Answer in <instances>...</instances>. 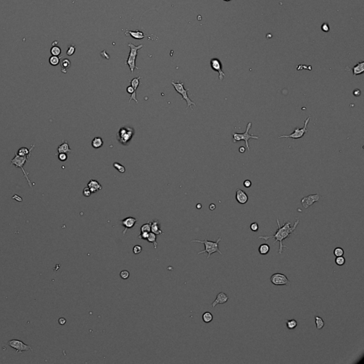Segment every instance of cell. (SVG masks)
Listing matches in <instances>:
<instances>
[{
    "instance_id": "cell-1",
    "label": "cell",
    "mask_w": 364,
    "mask_h": 364,
    "mask_svg": "<svg viewBox=\"0 0 364 364\" xmlns=\"http://www.w3.org/2000/svg\"><path fill=\"white\" fill-rule=\"evenodd\" d=\"M299 223V219L297 218L296 221L294 223L293 226H291V222L287 221L286 220L285 222L284 223L283 226H280V220H279L278 218H277V230L276 231V233H274V235H272V236H259L258 238L259 239H262L264 241H265L266 242H268V240L270 238H273V239H275L274 241V244H275L277 242L280 243V247H279V254L281 255L282 254V253L284 252V247L285 248H287V246L284 245H283L282 242L285 240H287V238H288L291 235H292V233H294L295 230L296 229L297 227L298 224Z\"/></svg>"
},
{
    "instance_id": "cell-2",
    "label": "cell",
    "mask_w": 364,
    "mask_h": 364,
    "mask_svg": "<svg viewBox=\"0 0 364 364\" xmlns=\"http://www.w3.org/2000/svg\"><path fill=\"white\" fill-rule=\"evenodd\" d=\"M220 241H221V238L219 237L216 242H213V241H209L207 239H205L204 241L194 240V241H191V243H203V244L204 245V246H205V250L198 253V255L202 254V253H208V256H207V258H209L210 256L211 255V254H213V253H218L219 254L223 255V253H222L220 251V250H219V247H218L219 243H220Z\"/></svg>"
},
{
    "instance_id": "cell-3",
    "label": "cell",
    "mask_w": 364,
    "mask_h": 364,
    "mask_svg": "<svg viewBox=\"0 0 364 364\" xmlns=\"http://www.w3.org/2000/svg\"><path fill=\"white\" fill-rule=\"evenodd\" d=\"M128 46H129V49H130V51H129V56H128V59L127 60V62L125 64H126V65H128L129 69H130L131 73H133L135 68H137V69H140V68H139L136 65V59H137V54H138L139 50L142 49L143 45L142 44H140V45L138 46H135V44H132V43H129V44H128Z\"/></svg>"
},
{
    "instance_id": "cell-4",
    "label": "cell",
    "mask_w": 364,
    "mask_h": 364,
    "mask_svg": "<svg viewBox=\"0 0 364 364\" xmlns=\"http://www.w3.org/2000/svg\"><path fill=\"white\" fill-rule=\"evenodd\" d=\"M26 162H29V156H21L16 153L15 156H14V157L11 160V165H14V166L18 167V168H20L22 170L23 174H24V178L26 179L29 186H30L31 188H32L33 186L35 185V183H33L31 181L30 179H29V173L26 172V171L24 169V166L25 164H26Z\"/></svg>"
},
{
    "instance_id": "cell-5",
    "label": "cell",
    "mask_w": 364,
    "mask_h": 364,
    "mask_svg": "<svg viewBox=\"0 0 364 364\" xmlns=\"http://www.w3.org/2000/svg\"><path fill=\"white\" fill-rule=\"evenodd\" d=\"M251 126H252V122H248V124L247 125V127H246L245 132H243V133H236V132H234V133L233 134V142L234 143H236L237 142L241 141V140L245 141L246 148L247 149V150H248L249 152L250 151V146H249V143H248L249 140H250V139H255V140H258V139L260 138V137L254 136V135L249 133V131H250V128H251Z\"/></svg>"
},
{
    "instance_id": "cell-6",
    "label": "cell",
    "mask_w": 364,
    "mask_h": 364,
    "mask_svg": "<svg viewBox=\"0 0 364 364\" xmlns=\"http://www.w3.org/2000/svg\"><path fill=\"white\" fill-rule=\"evenodd\" d=\"M171 85L174 86V88H175L176 91H177L178 93H179L180 95H182V98L183 100H185L186 101V103H187V108L189 107H191V109L192 110V105H194V106H196V103L194 102L191 100L190 98H189V95H188V92H189V89H185L184 88V83L181 81H178V82H175L174 80L171 81Z\"/></svg>"
},
{
    "instance_id": "cell-7",
    "label": "cell",
    "mask_w": 364,
    "mask_h": 364,
    "mask_svg": "<svg viewBox=\"0 0 364 364\" xmlns=\"http://www.w3.org/2000/svg\"><path fill=\"white\" fill-rule=\"evenodd\" d=\"M135 135V130L129 127H123L117 133V140L123 145H127Z\"/></svg>"
},
{
    "instance_id": "cell-8",
    "label": "cell",
    "mask_w": 364,
    "mask_h": 364,
    "mask_svg": "<svg viewBox=\"0 0 364 364\" xmlns=\"http://www.w3.org/2000/svg\"><path fill=\"white\" fill-rule=\"evenodd\" d=\"M310 119H311V117L309 116L307 119L305 120L304 121V127L300 128V127H296L295 128V131L292 132V134L289 135H280L278 137V138H292L294 139V140H297V139H300L302 137H303L304 136L305 134H307L308 132V129H307V125H308Z\"/></svg>"
},
{
    "instance_id": "cell-9",
    "label": "cell",
    "mask_w": 364,
    "mask_h": 364,
    "mask_svg": "<svg viewBox=\"0 0 364 364\" xmlns=\"http://www.w3.org/2000/svg\"><path fill=\"white\" fill-rule=\"evenodd\" d=\"M270 282L274 285H289L290 281L286 275L282 273H274L270 277Z\"/></svg>"
},
{
    "instance_id": "cell-10",
    "label": "cell",
    "mask_w": 364,
    "mask_h": 364,
    "mask_svg": "<svg viewBox=\"0 0 364 364\" xmlns=\"http://www.w3.org/2000/svg\"><path fill=\"white\" fill-rule=\"evenodd\" d=\"M7 345L9 346L11 348H15L17 353H22L23 351H28L29 350L33 351L30 346L26 345V344H24L23 341H19V340L17 339L10 340L7 343Z\"/></svg>"
},
{
    "instance_id": "cell-11",
    "label": "cell",
    "mask_w": 364,
    "mask_h": 364,
    "mask_svg": "<svg viewBox=\"0 0 364 364\" xmlns=\"http://www.w3.org/2000/svg\"><path fill=\"white\" fill-rule=\"evenodd\" d=\"M210 65H211V68L214 71L218 73L219 74V80H223L224 77H226V74L223 71V65L222 63L218 59H212L210 61Z\"/></svg>"
},
{
    "instance_id": "cell-12",
    "label": "cell",
    "mask_w": 364,
    "mask_h": 364,
    "mask_svg": "<svg viewBox=\"0 0 364 364\" xmlns=\"http://www.w3.org/2000/svg\"><path fill=\"white\" fill-rule=\"evenodd\" d=\"M319 198H320V196L319 194H311L304 197L301 200V203H302L303 208L307 209L309 207L313 205L314 203L319 201Z\"/></svg>"
},
{
    "instance_id": "cell-13",
    "label": "cell",
    "mask_w": 364,
    "mask_h": 364,
    "mask_svg": "<svg viewBox=\"0 0 364 364\" xmlns=\"http://www.w3.org/2000/svg\"><path fill=\"white\" fill-rule=\"evenodd\" d=\"M137 221V220L135 218L131 217V216L127 217L121 220L122 225L124 226V227H125V230L122 231V234H123V235H125L128 229H131V228H133L134 226H135V224H136Z\"/></svg>"
},
{
    "instance_id": "cell-14",
    "label": "cell",
    "mask_w": 364,
    "mask_h": 364,
    "mask_svg": "<svg viewBox=\"0 0 364 364\" xmlns=\"http://www.w3.org/2000/svg\"><path fill=\"white\" fill-rule=\"evenodd\" d=\"M235 199L240 204H245L248 201V196L242 189H237L235 192Z\"/></svg>"
},
{
    "instance_id": "cell-15",
    "label": "cell",
    "mask_w": 364,
    "mask_h": 364,
    "mask_svg": "<svg viewBox=\"0 0 364 364\" xmlns=\"http://www.w3.org/2000/svg\"><path fill=\"white\" fill-rule=\"evenodd\" d=\"M228 296L226 294H225L224 292H220L217 295V297H216V299L213 301V302L212 303V307H216V305L218 304H225L228 302Z\"/></svg>"
},
{
    "instance_id": "cell-16",
    "label": "cell",
    "mask_w": 364,
    "mask_h": 364,
    "mask_svg": "<svg viewBox=\"0 0 364 364\" xmlns=\"http://www.w3.org/2000/svg\"><path fill=\"white\" fill-rule=\"evenodd\" d=\"M88 187L90 189L91 191V193H96L98 191H100L102 189V186L100 183L98 181L94 179H90L88 183Z\"/></svg>"
},
{
    "instance_id": "cell-17",
    "label": "cell",
    "mask_w": 364,
    "mask_h": 364,
    "mask_svg": "<svg viewBox=\"0 0 364 364\" xmlns=\"http://www.w3.org/2000/svg\"><path fill=\"white\" fill-rule=\"evenodd\" d=\"M129 34L133 38L135 39H143L145 37H149V38H151V36H149V35H145L142 31H129V30H127L125 34Z\"/></svg>"
},
{
    "instance_id": "cell-18",
    "label": "cell",
    "mask_w": 364,
    "mask_h": 364,
    "mask_svg": "<svg viewBox=\"0 0 364 364\" xmlns=\"http://www.w3.org/2000/svg\"><path fill=\"white\" fill-rule=\"evenodd\" d=\"M150 223H151V232L152 233L156 234V235H161V234H164V233L162 232V231L160 228V223L159 222V220H152V222H150Z\"/></svg>"
},
{
    "instance_id": "cell-19",
    "label": "cell",
    "mask_w": 364,
    "mask_h": 364,
    "mask_svg": "<svg viewBox=\"0 0 364 364\" xmlns=\"http://www.w3.org/2000/svg\"><path fill=\"white\" fill-rule=\"evenodd\" d=\"M352 71H353V75L356 76L358 75H361L364 72V61H361V62H359L353 68H352Z\"/></svg>"
},
{
    "instance_id": "cell-20",
    "label": "cell",
    "mask_w": 364,
    "mask_h": 364,
    "mask_svg": "<svg viewBox=\"0 0 364 364\" xmlns=\"http://www.w3.org/2000/svg\"><path fill=\"white\" fill-rule=\"evenodd\" d=\"M34 147H35V144H33L29 150L28 148H26V147H21V148L18 150V152H16V154L21 156H29V157H30L31 154V152H32V150H34Z\"/></svg>"
},
{
    "instance_id": "cell-21",
    "label": "cell",
    "mask_w": 364,
    "mask_h": 364,
    "mask_svg": "<svg viewBox=\"0 0 364 364\" xmlns=\"http://www.w3.org/2000/svg\"><path fill=\"white\" fill-rule=\"evenodd\" d=\"M57 151L59 153H65V154H68L70 153V152H71V150L70 149L69 144H68V142L64 140V141L63 142L62 144L59 146Z\"/></svg>"
},
{
    "instance_id": "cell-22",
    "label": "cell",
    "mask_w": 364,
    "mask_h": 364,
    "mask_svg": "<svg viewBox=\"0 0 364 364\" xmlns=\"http://www.w3.org/2000/svg\"><path fill=\"white\" fill-rule=\"evenodd\" d=\"M270 250V247L268 243H264V244H261L260 245L259 248H258V251H259V253L262 255H265L268 254Z\"/></svg>"
},
{
    "instance_id": "cell-23",
    "label": "cell",
    "mask_w": 364,
    "mask_h": 364,
    "mask_svg": "<svg viewBox=\"0 0 364 364\" xmlns=\"http://www.w3.org/2000/svg\"><path fill=\"white\" fill-rule=\"evenodd\" d=\"M103 145V140L101 137H97L92 140V147L94 149H99L102 147Z\"/></svg>"
},
{
    "instance_id": "cell-24",
    "label": "cell",
    "mask_w": 364,
    "mask_h": 364,
    "mask_svg": "<svg viewBox=\"0 0 364 364\" xmlns=\"http://www.w3.org/2000/svg\"><path fill=\"white\" fill-rule=\"evenodd\" d=\"M71 61H70L69 59H64L63 60L61 61V68H62V70H61V71H62L63 73H65L67 72V69H68V68H69L70 67H71Z\"/></svg>"
},
{
    "instance_id": "cell-25",
    "label": "cell",
    "mask_w": 364,
    "mask_h": 364,
    "mask_svg": "<svg viewBox=\"0 0 364 364\" xmlns=\"http://www.w3.org/2000/svg\"><path fill=\"white\" fill-rule=\"evenodd\" d=\"M147 241H148L149 243H152V244L154 245V249L157 248V243H156V234L150 232L149 233V235H148V238H147Z\"/></svg>"
},
{
    "instance_id": "cell-26",
    "label": "cell",
    "mask_w": 364,
    "mask_h": 364,
    "mask_svg": "<svg viewBox=\"0 0 364 364\" xmlns=\"http://www.w3.org/2000/svg\"><path fill=\"white\" fill-rule=\"evenodd\" d=\"M315 323H316L317 329H318V330H322L325 325V323L324 322L323 319L321 318L320 317H318V316H315Z\"/></svg>"
},
{
    "instance_id": "cell-27",
    "label": "cell",
    "mask_w": 364,
    "mask_h": 364,
    "mask_svg": "<svg viewBox=\"0 0 364 364\" xmlns=\"http://www.w3.org/2000/svg\"><path fill=\"white\" fill-rule=\"evenodd\" d=\"M202 318H203V321H204L205 323L208 324V323H210L211 322H212L213 317V314H211V312H209V311H206V312H205L204 314H203Z\"/></svg>"
},
{
    "instance_id": "cell-28",
    "label": "cell",
    "mask_w": 364,
    "mask_h": 364,
    "mask_svg": "<svg viewBox=\"0 0 364 364\" xmlns=\"http://www.w3.org/2000/svg\"><path fill=\"white\" fill-rule=\"evenodd\" d=\"M142 78L141 76H140V77L135 78H133L132 80H130L131 86H132V87L134 88V89H135V91L136 92H137V89L138 88L139 86H140V85L141 84V83H140V78Z\"/></svg>"
},
{
    "instance_id": "cell-29",
    "label": "cell",
    "mask_w": 364,
    "mask_h": 364,
    "mask_svg": "<svg viewBox=\"0 0 364 364\" xmlns=\"http://www.w3.org/2000/svg\"><path fill=\"white\" fill-rule=\"evenodd\" d=\"M297 326V322L295 319H290L287 321V327L289 330L295 329Z\"/></svg>"
},
{
    "instance_id": "cell-30",
    "label": "cell",
    "mask_w": 364,
    "mask_h": 364,
    "mask_svg": "<svg viewBox=\"0 0 364 364\" xmlns=\"http://www.w3.org/2000/svg\"><path fill=\"white\" fill-rule=\"evenodd\" d=\"M59 63H60V58L58 57V56H52L49 59V63L51 65H53V66L58 65L59 64Z\"/></svg>"
},
{
    "instance_id": "cell-31",
    "label": "cell",
    "mask_w": 364,
    "mask_h": 364,
    "mask_svg": "<svg viewBox=\"0 0 364 364\" xmlns=\"http://www.w3.org/2000/svg\"><path fill=\"white\" fill-rule=\"evenodd\" d=\"M51 53L52 56H59V55L61 53V48L57 46H53V47L51 49Z\"/></svg>"
},
{
    "instance_id": "cell-32",
    "label": "cell",
    "mask_w": 364,
    "mask_h": 364,
    "mask_svg": "<svg viewBox=\"0 0 364 364\" xmlns=\"http://www.w3.org/2000/svg\"><path fill=\"white\" fill-rule=\"evenodd\" d=\"M142 232H151V223H150V221H148V223H145V224L141 226V233Z\"/></svg>"
},
{
    "instance_id": "cell-33",
    "label": "cell",
    "mask_w": 364,
    "mask_h": 364,
    "mask_svg": "<svg viewBox=\"0 0 364 364\" xmlns=\"http://www.w3.org/2000/svg\"><path fill=\"white\" fill-rule=\"evenodd\" d=\"M344 254V249L340 247H336L334 250V255L335 257H339V256H343Z\"/></svg>"
},
{
    "instance_id": "cell-34",
    "label": "cell",
    "mask_w": 364,
    "mask_h": 364,
    "mask_svg": "<svg viewBox=\"0 0 364 364\" xmlns=\"http://www.w3.org/2000/svg\"><path fill=\"white\" fill-rule=\"evenodd\" d=\"M346 259L343 256H339V257H336L335 258V263L338 266H342L345 264Z\"/></svg>"
},
{
    "instance_id": "cell-35",
    "label": "cell",
    "mask_w": 364,
    "mask_h": 364,
    "mask_svg": "<svg viewBox=\"0 0 364 364\" xmlns=\"http://www.w3.org/2000/svg\"><path fill=\"white\" fill-rule=\"evenodd\" d=\"M113 166H114V168L116 169L119 172L121 173V174H123V173L125 172V166H122V165L120 164H119L118 162H115V163L113 164Z\"/></svg>"
},
{
    "instance_id": "cell-36",
    "label": "cell",
    "mask_w": 364,
    "mask_h": 364,
    "mask_svg": "<svg viewBox=\"0 0 364 364\" xmlns=\"http://www.w3.org/2000/svg\"><path fill=\"white\" fill-rule=\"evenodd\" d=\"M120 276L123 280H127L129 277V272L127 270H122L120 273Z\"/></svg>"
},
{
    "instance_id": "cell-37",
    "label": "cell",
    "mask_w": 364,
    "mask_h": 364,
    "mask_svg": "<svg viewBox=\"0 0 364 364\" xmlns=\"http://www.w3.org/2000/svg\"><path fill=\"white\" fill-rule=\"evenodd\" d=\"M75 46L73 45L69 46V47H68V50H67L66 51V54L68 55V56H72V55L75 53Z\"/></svg>"
},
{
    "instance_id": "cell-38",
    "label": "cell",
    "mask_w": 364,
    "mask_h": 364,
    "mask_svg": "<svg viewBox=\"0 0 364 364\" xmlns=\"http://www.w3.org/2000/svg\"><path fill=\"white\" fill-rule=\"evenodd\" d=\"M142 251V246L138 245H137L134 246V247H133V253H134V254L138 255V254H140V253H141Z\"/></svg>"
},
{
    "instance_id": "cell-39",
    "label": "cell",
    "mask_w": 364,
    "mask_h": 364,
    "mask_svg": "<svg viewBox=\"0 0 364 364\" xmlns=\"http://www.w3.org/2000/svg\"><path fill=\"white\" fill-rule=\"evenodd\" d=\"M250 230L253 232H257L258 230H259V225L257 224V223L254 222V223H252L250 226Z\"/></svg>"
},
{
    "instance_id": "cell-40",
    "label": "cell",
    "mask_w": 364,
    "mask_h": 364,
    "mask_svg": "<svg viewBox=\"0 0 364 364\" xmlns=\"http://www.w3.org/2000/svg\"><path fill=\"white\" fill-rule=\"evenodd\" d=\"M58 158H59V160L61 161V162H65L68 159V155L65 153H59Z\"/></svg>"
},
{
    "instance_id": "cell-41",
    "label": "cell",
    "mask_w": 364,
    "mask_h": 364,
    "mask_svg": "<svg viewBox=\"0 0 364 364\" xmlns=\"http://www.w3.org/2000/svg\"><path fill=\"white\" fill-rule=\"evenodd\" d=\"M83 193V195H84V196H86V197H89V196H90L91 193H91V191L90 190V189H89V188L87 186V187L84 188Z\"/></svg>"
},
{
    "instance_id": "cell-42",
    "label": "cell",
    "mask_w": 364,
    "mask_h": 364,
    "mask_svg": "<svg viewBox=\"0 0 364 364\" xmlns=\"http://www.w3.org/2000/svg\"><path fill=\"white\" fill-rule=\"evenodd\" d=\"M148 235H149V233L142 232L138 235V238L142 240H147V238H148Z\"/></svg>"
},
{
    "instance_id": "cell-43",
    "label": "cell",
    "mask_w": 364,
    "mask_h": 364,
    "mask_svg": "<svg viewBox=\"0 0 364 364\" xmlns=\"http://www.w3.org/2000/svg\"><path fill=\"white\" fill-rule=\"evenodd\" d=\"M329 29H330V27H329V24L327 23H324L322 24V30L324 32H329Z\"/></svg>"
},
{
    "instance_id": "cell-44",
    "label": "cell",
    "mask_w": 364,
    "mask_h": 364,
    "mask_svg": "<svg viewBox=\"0 0 364 364\" xmlns=\"http://www.w3.org/2000/svg\"><path fill=\"white\" fill-rule=\"evenodd\" d=\"M243 185H244L245 187L250 188V186H252V182L250 181V180L247 179V180H245V181H244V182H243Z\"/></svg>"
},
{
    "instance_id": "cell-45",
    "label": "cell",
    "mask_w": 364,
    "mask_h": 364,
    "mask_svg": "<svg viewBox=\"0 0 364 364\" xmlns=\"http://www.w3.org/2000/svg\"><path fill=\"white\" fill-rule=\"evenodd\" d=\"M353 95H354L355 96H360V95H361V90H359V89H356V90H355L354 91H353Z\"/></svg>"
},
{
    "instance_id": "cell-46",
    "label": "cell",
    "mask_w": 364,
    "mask_h": 364,
    "mask_svg": "<svg viewBox=\"0 0 364 364\" xmlns=\"http://www.w3.org/2000/svg\"><path fill=\"white\" fill-rule=\"evenodd\" d=\"M59 323L61 325H63L66 323V320H65V319L64 318H60L59 320Z\"/></svg>"
},
{
    "instance_id": "cell-47",
    "label": "cell",
    "mask_w": 364,
    "mask_h": 364,
    "mask_svg": "<svg viewBox=\"0 0 364 364\" xmlns=\"http://www.w3.org/2000/svg\"><path fill=\"white\" fill-rule=\"evenodd\" d=\"M209 208L210 210H211V211H213V210H215V208H216V205L213 204H211V205L209 206Z\"/></svg>"
},
{
    "instance_id": "cell-48",
    "label": "cell",
    "mask_w": 364,
    "mask_h": 364,
    "mask_svg": "<svg viewBox=\"0 0 364 364\" xmlns=\"http://www.w3.org/2000/svg\"><path fill=\"white\" fill-rule=\"evenodd\" d=\"M245 151V147H241L239 148V152H241V153H244Z\"/></svg>"
},
{
    "instance_id": "cell-49",
    "label": "cell",
    "mask_w": 364,
    "mask_h": 364,
    "mask_svg": "<svg viewBox=\"0 0 364 364\" xmlns=\"http://www.w3.org/2000/svg\"><path fill=\"white\" fill-rule=\"evenodd\" d=\"M201 207H202V206H201V204H197V205H196V208H197L198 209H201Z\"/></svg>"
},
{
    "instance_id": "cell-50",
    "label": "cell",
    "mask_w": 364,
    "mask_h": 364,
    "mask_svg": "<svg viewBox=\"0 0 364 364\" xmlns=\"http://www.w3.org/2000/svg\"><path fill=\"white\" fill-rule=\"evenodd\" d=\"M224 1H231V0H224Z\"/></svg>"
}]
</instances>
